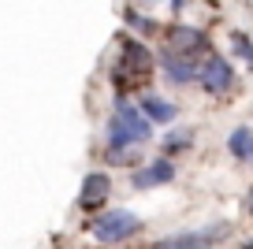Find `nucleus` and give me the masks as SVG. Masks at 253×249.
I'll use <instances>...</instances> for the list:
<instances>
[{
    "instance_id": "f257e3e1",
    "label": "nucleus",
    "mask_w": 253,
    "mask_h": 249,
    "mask_svg": "<svg viewBox=\"0 0 253 249\" xmlns=\"http://www.w3.org/2000/svg\"><path fill=\"white\" fill-rule=\"evenodd\" d=\"M153 138V123L138 112V104L130 101H116V112L108 119V130H104V141H108L112 156H123L126 149L142 145V141Z\"/></svg>"
},
{
    "instance_id": "f03ea898",
    "label": "nucleus",
    "mask_w": 253,
    "mask_h": 249,
    "mask_svg": "<svg viewBox=\"0 0 253 249\" xmlns=\"http://www.w3.org/2000/svg\"><path fill=\"white\" fill-rule=\"evenodd\" d=\"M153 52L142 45L138 38H123L119 41V60L112 63V89H116V101H126V89H134L138 82H145L149 78V71H153Z\"/></svg>"
},
{
    "instance_id": "7ed1b4c3",
    "label": "nucleus",
    "mask_w": 253,
    "mask_h": 249,
    "mask_svg": "<svg viewBox=\"0 0 253 249\" xmlns=\"http://www.w3.org/2000/svg\"><path fill=\"white\" fill-rule=\"evenodd\" d=\"M138 231H142V219H138L134 212H126V208H108V212L89 219V234H93L101 246H119V242L134 238Z\"/></svg>"
},
{
    "instance_id": "20e7f679",
    "label": "nucleus",
    "mask_w": 253,
    "mask_h": 249,
    "mask_svg": "<svg viewBox=\"0 0 253 249\" xmlns=\"http://www.w3.org/2000/svg\"><path fill=\"white\" fill-rule=\"evenodd\" d=\"M231 234V223H212L201 227V231H182L171 234V238H160L153 249H216V242Z\"/></svg>"
},
{
    "instance_id": "39448f33",
    "label": "nucleus",
    "mask_w": 253,
    "mask_h": 249,
    "mask_svg": "<svg viewBox=\"0 0 253 249\" xmlns=\"http://www.w3.org/2000/svg\"><path fill=\"white\" fill-rule=\"evenodd\" d=\"M198 86L205 89L209 97H223V93H231V86H235V67H231L223 56H209L205 63L198 67Z\"/></svg>"
},
{
    "instance_id": "423d86ee",
    "label": "nucleus",
    "mask_w": 253,
    "mask_h": 249,
    "mask_svg": "<svg viewBox=\"0 0 253 249\" xmlns=\"http://www.w3.org/2000/svg\"><path fill=\"white\" fill-rule=\"evenodd\" d=\"M160 71H164V78L171 86H190V82H198V63L190 60V56H182V52H171V48L160 52Z\"/></svg>"
},
{
    "instance_id": "0eeeda50",
    "label": "nucleus",
    "mask_w": 253,
    "mask_h": 249,
    "mask_svg": "<svg viewBox=\"0 0 253 249\" xmlns=\"http://www.w3.org/2000/svg\"><path fill=\"white\" fill-rule=\"evenodd\" d=\"M171 179H175V164L168 160V156H157V160H149L145 167H138V171L130 175V186L134 190H153V186H168Z\"/></svg>"
},
{
    "instance_id": "6e6552de",
    "label": "nucleus",
    "mask_w": 253,
    "mask_h": 249,
    "mask_svg": "<svg viewBox=\"0 0 253 249\" xmlns=\"http://www.w3.org/2000/svg\"><path fill=\"white\" fill-rule=\"evenodd\" d=\"M168 48L194 60V52H209V38L198 26H171V30H168Z\"/></svg>"
},
{
    "instance_id": "1a4fd4ad",
    "label": "nucleus",
    "mask_w": 253,
    "mask_h": 249,
    "mask_svg": "<svg viewBox=\"0 0 253 249\" xmlns=\"http://www.w3.org/2000/svg\"><path fill=\"white\" fill-rule=\"evenodd\" d=\"M108 194H112V179L104 171H89L86 179H82V190H79V205L86 212H93L101 201H108Z\"/></svg>"
},
{
    "instance_id": "9d476101",
    "label": "nucleus",
    "mask_w": 253,
    "mask_h": 249,
    "mask_svg": "<svg viewBox=\"0 0 253 249\" xmlns=\"http://www.w3.org/2000/svg\"><path fill=\"white\" fill-rule=\"evenodd\" d=\"M138 112H142L153 126H168V123H175V116H179V108H175L171 101H164V97H157V93H142Z\"/></svg>"
},
{
    "instance_id": "9b49d317",
    "label": "nucleus",
    "mask_w": 253,
    "mask_h": 249,
    "mask_svg": "<svg viewBox=\"0 0 253 249\" xmlns=\"http://www.w3.org/2000/svg\"><path fill=\"white\" fill-rule=\"evenodd\" d=\"M227 153L235 160H253V126H235L227 134Z\"/></svg>"
},
{
    "instance_id": "f8f14e48",
    "label": "nucleus",
    "mask_w": 253,
    "mask_h": 249,
    "mask_svg": "<svg viewBox=\"0 0 253 249\" xmlns=\"http://www.w3.org/2000/svg\"><path fill=\"white\" fill-rule=\"evenodd\" d=\"M190 145H194V130H168V138H164V156L186 153Z\"/></svg>"
},
{
    "instance_id": "ddd939ff",
    "label": "nucleus",
    "mask_w": 253,
    "mask_h": 249,
    "mask_svg": "<svg viewBox=\"0 0 253 249\" xmlns=\"http://www.w3.org/2000/svg\"><path fill=\"white\" fill-rule=\"evenodd\" d=\"M231 48H235V56L246 63V67L253 71V38L250 34H242V30H235L231 34Z\"/></svg>"
},
{
    "instance_id": "4468645a",
    "label": "nucleus",
    "mask_w": 253,
    "mask_h": 249,
    "mask_svg": "<svg viewBox=\"0 0 253 249\" xmlns=\"http://www.w3.org/2000/svg\"><path fill=\"white\" fill-rule=\"evenodd\" d=\"M126 26H134L138 34H153V30H157V23L145 19V15H138V11H126Z\"/></svg>"
},
{
    "instance_id": "2eb2a0df",
    "label": "nucleus",
    "mask_w": 253,
    "mask_h": 249,
    "mask_svg": "<svg viewBox=\"0 0 253 249\" xmlns=\"http://www.w3.org/2000/svg\"><path fill=\"white\" fill-rule=\"evenodd\" d=\"M246 212L253 216V186H250V194H246Z\"/></svg>"
},
{
    "instance_id": "dca6fc26",
    "label": "nucleus",
    "mask_w": 253,
    "mask_h": 249,
    "mask_svg": "<svg viewBox=\"0 0 253 249\" xmlns=\"http://www.w3.org/2000/svg\"><path fill=\"white\" fill-rule=\"evenodd\" d=\"M182 4H186V0H171V11H182Z\"/></svg>"
},
{
    "instance_id": "f3484780",
    "label": "nucleus",
    "mask_w": 253,
    "mask_h": 249,
    "mask_svg": "<svg viewBox=\"0 0 253 249\" xmlns=\"http://www.w3.org/2000/svg\"><path fill=\"white\" fill-rule=\"evenodd\" d=\"M238 249H253V238H250V242H242V246H238Z\"/></svg>"
}]
</instances>
